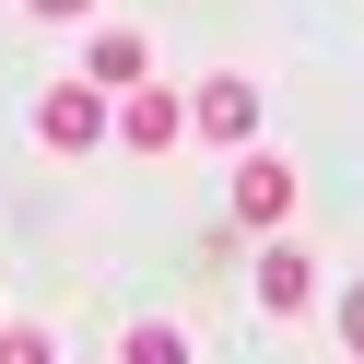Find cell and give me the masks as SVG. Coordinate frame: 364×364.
I'll list each match as a JSON object with an SVG mask.
<instances>
[{
    "instance_id": "obj_4",
    "label": "cell",
    "mask_w": 364,
    "mask_h": 364,
    "mask_svg": "<svg viewBox=\"0 0 364 364\" xmlns=\"http://www.w3.org/2000/svg\"><path fill=\"white\" fill-rule=\"evenodd\" d=\"M82 82H95V95H141L153 48H141V36H95V48H82Z\"/></svg>"
},
{
    "instance_id": "obj_9",
    "label": "cell",
    "mask_w": 364,
    "mask_h": 364,
    "mask_svg": "<svg viewBox=\"0 0 364 364\" xmlns=\"http://www.w3.org/2000/svg\"><path fill=\"white\" fill-rule=\"evenodd\" d=\"M341 341H353V364H364V282L341 294Z\"/></svg>"
},
{
    "instance_id": "obj_10",
    "label": "cell",
    "mask_w": 364,
    "mask_h": 364,
    "mask_svg": "<svg viewBox=\"0 0 364 364\" xmlns=\"http://www.w3.org/2000/svg\"><path fill=\"white\" fill-rule=\"evenodd\" d=\"M36 24H82V12H95V0H24Z\"/></svg>"
},
{
    "instance_id": "obj_5",
    "label": "cell",
    "mask_w": 364,
    "mask_h": 364,
    "mask_svg": "<svg viewBox=\"0 0 364 364\" xmlns=\"http://www.w3.org/2000/svg\"><path fill=\"white\" fill-rule=\"evenodd\" d=\"M176 129H188V106H176V95H153V82H141V95L118 106V141H129V153H165Z\"/></svg>"
},
{
    "instance_id": "obj_1",
    "label": "cell",
    "mask_w": 364,
    "mask_h": 364,
    "mask_svg": "<svg viewBox=\"0 0 364 364\" xmlns=\"http://www.w3.org/2000/svg\"><path fill=\"white\" fill-rule=\"evenodd\" d=\"M36 141L48 153H95L106 141V95L95 82H48V95H36Z\"/></svg>"
},
{
    "instance_id": "obj_3",
    "label": "cell",
    "mask_w": 364,
    "mask_h": 364,
    "mask_svg": "<svg viewBox=\"0 0 364 364\" xmlns=\"http://www.w3.org/2000/svg\"><path fill=\"white\" fill-rule=\"evenodd\" d=\"M188 118H200V141H247V129H259V82H247V71H212Z\"/></svg>"
},
{
    "instance_id": "obj_7",
    "label": "cell",
    "mask_w": 364,
    "mask_h": 364,
    "mask_svg": "<svg viewBox=\"0 0 364 364\" xmlns=\"http://www.w3.org/2000/svg\"><path fill=\"white\" fill-rule=\"evenodd\" d=\"M118 364H188V341H176L165 317H141V329H129V353H118Z\"/></svg>"
},
{
    "instance_id": "obj_2",
    "label": "cell",
    "mask_w": 364,
    "mask_h": 364,
    "mask_svg": "<svg viewBox=\"0 0 364 364\" xmlns=\"http://www.w3.org/2000/svg\"><path fill=\"white\" fill-rule=\"evenodd\" d=\"M235 223H259V235L294 223V165H282V153H247V165H235Z\"/></svg>"
},
{
    "instance_id": "obj_8",
    "label": "cell",
    "mask_w": 364,
    "mask_h": 364,
    "mask_svg": "<svg viewBox=\"0 0 364 364\" xmlns=\"http://www.w3.org/2000/svg\"><path fill=\"white\" fill-rule=\"evenodd\" d=\"M0 364H59V341L48 329H0Z\"/></svg>"
},
{
    "instance_id": "obj_6",
    "label": "cell",
    "mask_w": 364,
    "mask_h": 364,
    "mask_svg": "<svg viewBox=\"0 0 364 364\" xmlns=\"http://www.w3.org/2000/svg\"><path fill=\"white\" fill-rule=\"evenodd\" d=\"M306 294H317V270H306V247H259V306H270V317H294V306H306Z\"/></svg>"
}]
</instances>
